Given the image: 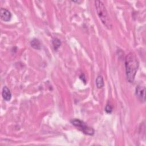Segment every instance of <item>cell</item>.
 <instances>
[{"label":"cell","mask_w":146,"mask_h":146,"mask_svg":"<svg viewBox=\"0 0 146 146\" xmlns=\"http://www.w3.org/2000/svg\"><path fill=\"white\" fill-rule=\"evenodd\" d=\"M139 64L137 58L133 53L130 52L126 56L125 59V72L127 79L129 83L134 81Z\"/></svg>","instance_id":"1"},{"label":"cell","mask_w":146,"mask_h":146,"mask_svg":"<svg viewBox=\"0 0 146 146\" xmlns=\"http://www.w3.org/2000/svg\"><path fill=\"white\" fill-rule=\"evenodd\" d=\"M95 6L98 15L102 23L107 29H111L112 27V22L103 2L101 1H95Z\"/></svg>","instance_id":"2"},{"label":"cell","mask_w":146,"mask_h":146,"mask_svg":"<svg viewBox=\"0 0 146 146\" xmlns=\"http://www.w3.org/2000/svg\"><path fill=\"white\" fill-rule=\"evenodd\" d=\"M70 121L72 125L76 127L79 130L82 131L83 133L90 136H92L94 134V129L88 126L86 123L80 120V119H74L71 120Z\"/></svg>","instance_id":"3"},{"label":"cell","mask_w":146,"mask_h":146,"mask_svg":"<svg viewBox=\"0 0 146 146\" xmlns=\"http://www.w3.org/2000/svg\"><path fill=\"white\" fill-rule=\"evenodd\" d=\"M145 86L141 84L138 85L136 88V95L141 102H145Z\"/></svg>","instance_id":"4"},{"label":"cell","mask_w":146,"mask_h":146,"mask_svg":"<svg viewBox=\"0 0 146 146\" xmlns=\"http://www.w3.org/2000/svg\"><path fill=\"white\" fill-rule=\"evenodd\" d=\"M1 19L5 22H9L11 20L12 15L11 13L6 9L1 8Z\"/></svg>","instance_id":"5"},{"label":"cell","mask_w":146,"mask_h":146,"mask_svg":"<svg viewBox=\"0 0 146 146\" xmlns=\"http://www.w3.org/2000/svg\"><path fill=\"white\" fill-rule=\"evenodd\" d=\"M2 96L5 100L7 102L10 100L11 98V93L7 87L4 86L3 87L2 91Z\"/></svg>","instance_id":"6"},{"label":"cell","mask_w":146,"mask_h":146,"mask_svg":"<svg viewBox=\"0 0 146 146\" xmlns=\"http://www.w3.org/2000/svg\"><path fill=\"white\" fill-rule=\"evenodd\" d=\"M30 44L31 46L32 47H33L35 49H37V50H39L41 47V44L40 41L36 39V38H34L33 39L31 42H30Z\"/></svg>","instance_id":"7"},{"label":"cell","mask_w":146,"mask_h":146,"mask_svg":"<svg viewBox=\"0 0 146 146\" xmlns=\"http://www.w3.org/2000/svg\"><path fill=\"white\" fill-rule=\"evenodd\" d=\"M104 80L101 75L98 76L96 79V85L98 88H101L104 86Z\"/></svg>","instance_id":"8"},{"label":"cell","mask_w":146,"mask_h":146,"mask_svg":"<svg viewBox=\"0 0 146 146\" xmlns=\"http://www.w3.org/2000/svg\"><path fill=\"white\" fill-rule=\"evenodd\" d=\"M52 44L54 46V50L57 51L58 48L61 45V42H60V40L59 39H58L56 38H54L52 39Z\"/></svg>","instance_id":"9"},{"label":"cell","mask_w":146,"mask_h":146,"mask_svg":"<svg viewBox=\"0 0 146 146\" xmlns=\"http://www.w3.org/2000/svg\"><path fill=\"white\" fill-rule=\"evenodd\" d=\"M112 106L111 104H107L105 107V111L107 113H111L112 111Z\"/></svg>","instance_id":"10"}]
</instances>
